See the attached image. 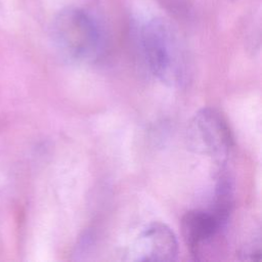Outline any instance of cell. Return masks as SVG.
Instances as JSON below:
<instances>
[{
	"label": "cell",
	"mask_w": 262,
	"mask_h": 262,
	"mask_svg": "<svg viewBox=\"0 0 262 262\" xmlns=\"http://www.w3.org/2000/svg\"><path fill=\"white\" fill-rule=\"evenodd\" d=\"M228 219L212 211L194 209L186 212L181 219V230L185 244L195 260L206 259L212 246L226 228Z\"/></svg>",
	"instance_id": "4"
},
{
	"label": "cell",
	"mask_w": 262,
	"mask_h": 262,
	"mask_svg": "<svg viewBox=\"0 0 262 262\" xmlns=\"http://www.w3.org/2000/svg\"><path fill=\"white\" fill-rule=\"evenodd\" d=\"M50 37L56 51L73 62H94L104 48L103 33L96 19L76 6L64 7L55 14Z\"/></svg>",
	"instance_id": "2"
},
{
	"label": "cell",
	"mask_w": 262,
	"mask_h": 262,
	"mask_svg": "<svg viewBox=\"0 0 262 262\" xmlns=\"http://www.w3.org/2000/svg\"><path fill=\"white\" fill-rule=\"evenodd\" d=\"M139 54L147 72L168 86H180L187 70L183 50L170 25L161 18L145 20L137 31Z\"/></svg>",
	"instance_id": "1"
},
{
	"label": "cell",
	"mask_w": 262,
	"mask_h": 262,
	"mask_svg": "<svg viewBox=\"0 0 262 262\" xmlns=\"http://www.w3.org/2000/svg\"><path fill=\"white\" fill-rule=\"evenodd\" d=\"M187 135L189 145L195 152L207 156L219 166L226 162L233 146L230 127L214 107H203L193 115Z\"/></svg>",
	"instance_id": "3"
},
{
	"label": "cell",
	"mask_w": 262,
	"mask_h": 262,
	"mask_svg": "<svg viewBox=\"0 0 262 262\" xmlns=\"http://www.w3.org/2000/svg\"><path fill=\"white\" fill-rule=\"evenodd\" d=\"M125 255L128 261H174L178 255V242L167 224L152 222L135 236Z\"/></svg>",
	"instance_id": "5"
}]
</instances>
